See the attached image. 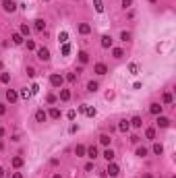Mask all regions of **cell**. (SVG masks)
I'll return each instance as SVG.
<instances>
[{
    "instance_id": "1",
    "label": "cell",
    "mask_w": 176,
    "mask_h": 178,
    "mask_svg": "<svg viewBox=\"0 0 176 178\" xmlns=\"http://www.w3.org/2000/svg\"><path fill=\"white\" fill-rule=\"evenodd\" d=\"M50 83H52V87H62L64 77H62V75H58V73H54V75L50 77Z\"/></svg>"
},
{
    "instance_id": "2",
    "label": "cell",
    "mask_w": 176,
    "mask_h": 178,
    "mask_svg": "<svg viewBox=\"0 0 176 178\" xmlns=\"http://www.w3.org/2000/svg\"><path fill=\"white\" fill-rule=\"evenodd\" d=\"M2 11L4 13H15L17 11V4L13 2V0H2Z\"/></svg>"
},
{
    "instance_id": "3",
    "label": "cell",
    "mask_w": 176,
    "mask_h": 178,
    "mask_svg": "<svg viewBox=\"0 0 176 178\" xmlns=\"http://www.w3.org/2000/svg\"><path fill=\"white\" fill-rule=\"evenodd\" d=\"M37 58L43 60V62H48V60H50V50H48V48H39V50H37Z\"/></svg>"
},
{
    "instance_id": "4",
    "label": "cell",
    "mask_w": 176,
    "mask_h": 178,
    "mask_svg": "<svg viewBox=\"0 0 176 178\" xmlns=\"http://www.w3.org/2000/svg\"><path fill=\"white\" fill-rule=\"evenodd\" d=\"M81 112H83L85 116L93 118V116H95V108H91V106H81Z\"/></svg>"
},
{
    "instance_id": "5",
    "label": "cell",
    "mask_w": 176,
    "mask_h": 178,
    "mask_svg": "<svg viewBox=\"0 0 176 178\" xmlns=\"http://www.w3.org/2000/svg\"><path fill=\"white\" fill-rule=\"evenodd\" d=\"M108 176H118V172H120V168L116 166V164H108Z\"/></svg>"
},
{
    "instance_id": "6",
    "label": "cell",
    "mask_w": 176,
    "mask_h": 178,
    "mask_svg": "<svg viewBox=\"0 0 176 178\" xmlns=\"http://www.w3.org/2000/svg\"><path fill=\"white\" fill-rule=\"evenodd\" d=\"M6 100L13 104V102H17V100H19V93L15 91V89H8V91H6Z\"/></svg>"
},
{
    "instance_id": "7",
    "label": "cell",
    "mask_w": 176,
    "mask_h": 178,
    "mask_svg": "<svg viewBox=\"0 0 176 178\" xmlns=\"http://www.w3.org/2000/svg\"><path fill=\"white\" fill-rule=\"evenodd\" d=\"M95 73H97V75H106V73H108V66H106L104 62H97V64H95Z\"/></svg>"
},
{
    "instance_id": "8",
    "label": "cell",
    "mask_w": 176,
    "mask_h": 178,
    "mask_svg": "<svg viewBox=\"0 0 176 178\" xmlns=\"http://www.w3.org/2000/svg\"><path fill=\"white\" fill-rule=\"evenodd\" d=\"M85 153H87V158H91V160H95V158H97V147H95V145H91V147L87 149Z\"/></svg>"
},
{
    "instance_id": "9",
    "label": "cell",
    "mask_w": 176,
    "mask_h": 178,
    "mask_svg": "<svg viewBox=\"0 0 176 178\" xmlns=\"http://www.w3.org/2000/svg\"><path fill=\"white\" fill-rule=\"evenodd\" d=\"M46 118H48V114L43 112V110H37V112H35V120L37 122H46Z\"/></svg>"
},
{
    "instance_id": "10",
    "label": "cell",
    "mask_w": 176,
    "mask_h": 178,
    "mask_svg": "<svg viewBox=\"0 0 176 178\" xmlns=\"http://www.w3.org/2000/svg\"><path fill=\"white\" fill-rule=\"evenodd\" d=\"M112 46V37L110 35H102V48H110Z\"/></svg>"
},
{
    "instance_id": "11",
    "label": "cell",
    "mask_w": 176,
    "mask_h": 178,
    "mask_svg": "<svg viewBox=\"0 0 176 178\" xmlns=\"http://www.w3.org/2000/svg\"><path fill=\"white\" fill-rule=\"evenodd\" d=\"M128 128H130V122H128V120H122V122L118 124V130H120V132H128Z\"/></svg>"
},
{
    "instance_id": "12",
    "label": "cell",
    "mask_w": 176,
    "mask_h": 178,
    "mask_svg": "<svg viewBox=\"0 0 176 178\" xmlns=\"http://www.w3.org/2000/svg\"><path fill=\"white\" fill-rule=\"evenodd\" d=\"M128 73H130V75H139V64H137V62H130V64H128Z\"/></svg>"
},
{
    "instance_id": "13",
    "label": "cell",
    "mask_w": 176,
    "mask_h": 178,
    "mask_svg": "<svg viewBox=\"0 0 176 178\" xmlns=\"http://www.w3.org/2000/svg\"><path fill=\"white\" fill-rule=\"evenodd\" d=\"M149 112H151V114H156V116H158V114H160V112H162V106H160V104H151V106H149Z\"/></svg>"
},
{
    "instance_id": "14",
    "label": "cell",
    "mask_w": 176,
    "mask_h": 178,
    "mask_svg": "<svg viewBox=\"0 0 176 178\" xmlns=\"http://www.w3.org/2000/svg\"><path fill=\"white\" fill-rule=\"evenodd\" d=\"M89 31H91V25H87V23H81V25H79V33L87 35V33H89Z\"/></svg>"
},
{
    "instance_id": "15",
    "label": "cell",
    "mask_w": 176,
    "mask_h": 178,
    "mask_svg": "<svg viewBox=\"0 0 176 178\" xmlns=\"http://www.w3.org/2000/svg\"><path fill=\"white\" fill-rule=\"evenodd\" d=\"M79 62L87 64V62H89V54H87V52H79Z\"/></svg>"
},
{
    "instance_id": "16",
    "label": "cell",
    "mask_w": 176,
    "mask_h": 178,
    "mask_svg": "<svg viewBox=\"0 0 176 178\" xmlns=\"http://www.w3.org/2000/svg\"><path fill=\"white\" fill-rule=\"evenodd\" d=\"M60 100L62 102H69L71 100V91H69V89H62V91H60Z\"/></svg>"
},
{
    "instance_id": "17",
    "label": "cell",
    "mask_w": 176,
    "mask_h": 178,
    "mask_svg": "<svg viewBox=\"0 0 176 178\" xmlns=\"http://www.w3.org/2000/svg\"><path fill=\"white\" fill-rule=\"evenodd\" d=\"M168 124H170V120H168L166 116H160V118H158V126H162V128H166Z\"/></svg>"
},
{
    "instance_id": "18",
    "label": "cell",
    "mask_w": 176,
    "mask_h": 178,
    "mask_svg": "<svg viewBox=\"0 0 176 178\" xmlns=\"http://www.w3.org/2000/svg\"><path fill=\"white\" fill-rule=\"evenodd\" d=\"M58 41H60V43H67V41H69V33H67V31H60V33H58Z\"/></svg>"
},
{
    "instance_id": "19",
    "label": "cell",
    "mask_w": 176,
    "mask_h": 178,
    "mask_svg": "<svg viewBox=\"0 0 176 178\" xmlns=\"http://www.w3.org/2000/svg\"><path fill=\"white\" fill-rule=\"evenodd\" d=\"M153 153H156V155H162V153H164V145H162V143H156V145H153Z\"/></svg>"
},
{
    "instance_id": "20",
    "label": "cell",
    "mask_w": 176,
    "mask_h": 178,
    "mask_svg": "<svg viewBox=\"0 0 176 178\" xmlns=\"http://www.w3.org/2000/svg\"><path fill=\"white\" fill-rule=\"evenodd\" d=\"M110 141H112V139H110V135H106V132H104V135H100V143H102V145H110Z\"/></svg>"
},
{
    "instance_id": "21",
    "label": "cell",
    "mask_w": 176,
    "mask_h": 178,
    "mask_svg": "<svg viewBox=\"0 0 176 178\" xmlns=\"http://www.w3.org/2000/svg\"><path fill=\"white\" fill-rule=\"evenodd\" d=\"M13 43H17V46L23 43V35H21V33H13Z\"/></svg>"
},
{
    "instance_id": "22",
    "label": "cell",
    "mask_w": 176,
    "mask_h": 178,
    "mask_svg": "<svg viewBox=\"0 0 176 178\" xmlns=\"http://www.w3.org/2000/svg\"><path fill=\"white\" fill-rule=\"evenodd\" d=\"M50 118H54V120L60 118V110H58V108H52V110H50Z\"/></svg>"
},
{
    "instance_id": "23",
    "label": "cell",
    "mask_w": 176,
    "mask_h": 178,
    "mask_svg": "<svg viewBox=\"0 0 176 178\" xmlns=\"http://www.w3.org/2000/svg\"><path fill=\"white\" fill-rule=\"evenodd\" d=\"M104 158H106L108 162H112V160H114V151H112V149H106V151H104Z\"/></svg>"
},
{
    "instance_id": "24",
    "label": "cell",
    "mask_w": 176,
    "mask_h": 178,
    "mask_svg": "<svg viewBox=\"0 0 176 178\" xmlns=\"http://www.w3.org/2000/svg\"><path fill=\"white\" fill-rule=\"evenodd\" d=\"M93 6H95L97 13H104V2H102V0H93Z\"/></svg>"
},
{
    "instance_id": "25",
    "label": "cell",
    "mask_w": 176,
    "mask_h": 178,
    "mask_svg": "<svg viewBox=\"0 0 176 178\" xmlns=\"http://www.w3.org/2000/svg\"><path fill=\"white\" fill-rule=\"evenodd\" d=\"M130 126H137V128H139V126H143V120H141L139 116H135L133 120H130Z\"/></svg>"
},
{
    "instance_id": "26",
    "label": "cell",
    "mask_w": 176,
    "mask_h": 178,
    "mask_svg": "<svg viewBox=\"0 0 176 178\" xmlns=\"http://www.w3.org/2000/svg\"><path fill=\"white\" fill-rule=\"evenodd\" d=\"M85 151H87V149H85L83 145H77V147H75V153H77V158H81V155H85Z\"/></svg>"
},
{
    "instance_id": "27",
    "label": "cell",
    "mask_w": 176,
    "mask_h": 178,
    "mask_svg": "<svg viewBox=\"0 0 176 178\" xmlns=\"http://www.w3.org/2000/svg\"><path fill=\"white\" fill-rule=\"evenodd\" d=\"M19 95L23 97V100H29V97H31V91H29V89L25 87V89H21V93H19Z\"/></svg>"
},
{
    "instance_id": "28",
    "label": "cell",
    "mask_w": 176,
    "mask_h": 178,
    "mask_svg": "<svg viewBox=\"0 0 176 178\" xmlns=\"http://www.w3.org/2000/svg\"><path fill=\"white\" fill-rule=\"evenodd\" d=\"M23 166V158H13V168H21Z\"/></svg>"
},
{
    "instance_id": "29",
    "label": "cell",
    "mask_w": 176,
    "mask_h": 178,
    "mask_svg": "<svg viewBox=\"0 0 176 178\" xmlns=\"http://www.w3.org/2000/svg\"><path fill=\"white\" fill-rule=\"evenodd\" d=\"M43 27H46V23H43L41 19H37V21H35V29H37V31H43Z\"/></svg>"
},
{
    "instance_id": "30",
    "label": "cell",
    "mask_w": 176,
    "mask_h": 178,
    "mask_svg": "<svg viewBox=\"0 0 176 178\" xmlns=\"http://www.w3.org/2000/svg\"><path fill=\"white\" fill-rule=\"evenodd\" d=\"M29 31H31V29H29V25H27V23L21 25V35H29Z\"/></svg>"
},
{
    "instance_id": "31",
    "label": "cell",
    "mask_w": 176,
    "mask_h": 178,
    "mask_svg": "<svg viewBox=\"0 0 176 178\" xmlns=\"http://www.w3.org/2000/svg\"><path fill=\"white\" fill-rule=\"evenodd\" d=\"M145 137H147V139H156V130H153V128H147V130H145Z\"/></svg>"
},
{
    "instance_id": "32",
    "label": "cell",
    "mask_w": 176,
    "mask_h": 178,
    "mask_svg": "<svg viewBox=\"0 0 176 178\" xmlns=\"http://www.w3.org/2000/svg\"><path fill=\"white\" fill-rule=\"evenodd\" d=\"M97 87H100V85H97L95 81H91L89 85H87V89H89V91H91V93H93V91H97Z\"/></svg>"
},
{
    "instance_id": "33",
    "label": "cell",
    "mask_w": 176,
    "mask_h": 178,
    "mask_svg": "<svg viewBox=\"0 0 176 178\" xmlns=\"http://www.w3.org/2000/svg\"><path fill=\"white\" fill-rule=\"evenodd\" d=\"M69 54H71V46L64 43V46H62V56H69Z\"/></svg>"
},
{
    "instance_id": "34",
    "label": "cell",
    "mask_w": 176,
    "mask_h": 178,
    "mask_svg": "<svg viewBox=\"0 0 176 178\" xmlns=\"http://www.w3.org/2000/svg\"><path fill=\"white\" fill-rule=\"evenodd\" d=\"M112 54H114V58H122V56H124V52H122L120 48H114V52H112Z\"/></svg>"
},
{
    "instance_id": "35",
    "label": "cell",
    "mask_w": 176,
    "mask_h": 178,
    "mask_svg": "<svg viewBox=\"0 0 176 178\" xmlns=\"http://www.w3.org/2000/svg\"><path fill=\"white\" fill-rule=\"evenodd\" d=\"M0 81H2V83H8V81H11V75H8V73H2V75H0Z\"/></svg>"
},
{
    "instance_id": "36",
    "label": "cell",
    "mask_w": 176,
    "mask_h": 178,
    "mask_svg": "<svg viewBox=\"0 0 176 178\" xmlns=\"http://www.w3.org/2000/svg\"><path fill=\"white\" fill-rule=\"evenodd\" d=\"M137 155H139V158H145V155H147V149H145V147H139V149H137Z\"/></svg>"
},
{
    "instance_id": "37",
    "label": "cell",
    "mask_w": 176,
    "mask_h": 178,
    "mask_svg": "<svg viewBox=\"0 0 176 178\" xmlns=\"http://www.w3.org/2000/svg\"><path fill=\"white\" fill-rule=\"evenodd\" d=\"M120 39H122V41H128V39H130V33H128V31H122V33H120Z\"/></svg>"
},
{
    "instance_id": "38",
    "label": "cell",
    "mask_w": 176,
    "mask_h": 178,
    "mask_svg": "<svg viewBox=\"0 0 176 178\" xmlns=\"http://www.w3.org/2000/svg\"><path fill=\"white\" fill-rule=\"evenodd\" d=\"M29 91H31V95H33V93H37V91H39V85H37V83H33V85L29 87Z\"/></svg>"
},
{
    "instance_id": "39",
    "label": "cell",
    "mask_w": 176,
    "mask_h": 178,
    "mask_svg": "<svg viewBox=\"0 0 176 178\" xmlns=\"http://www.w3.org/2000/svg\"><path fill=\"white\" fill-rule=\"evenodd\" d=\"M75 116H77L75 110H69V112H67V118H69V120H75Z\"/></svg>"
},
{
    "instance_id": "40",
    "label": "cell",
    "mask_w": 176,
    "mask_h": 178,
    "mask_svg": "<svg viewBox=\"0 0 176 178\" xmlns=\"http://www.w3.org/2000/svg\"><path fill=\"white\" fill-rule=\"evenodd\" d=\"M67 79H69L71 83H75V81H77V73H69V77H67Z\"/></svg>"
},
{
    "instance_id": "41",
    "label": "cell",
    "mask_w": 176,
    "mask_h": 178,
    "mask_svg": "<svg viewBox=\"0 0 176 178\" xmlns=\"http://www.w3.org/2000/svg\"><path fill=\"white\" fill-rule=\"evenodd\" d=\"M27 75L29 77H35V69H33V66H27Z\"/></svg>"
},
{
    "instance_id": "42",
    "label": "cell",
    "mask_w": 176,
    "mask_h": 178,
    "mask_svg": "<svg viewBox=\"0 0 176 178\" xmlns=\"http://www.w3.org/2000/svg\"><path fill=\"white\" fill-rule=\"evenodd\" d=\"M172 102V95L170 93H164V104H170Z\"/></svg>"
},
{
    "instance_id": "43",
    "label": "cell",
    "mask_w": 176,
    "mask_h": 178,
    "mask_svg": "<svg viewBox=\"0 0 176 178\" xmlns=\"http://www.w3.org/2000/svg\"><path fill=\"white\" fill-rule=\"evenodd\" d=\"M27 50H35V43L31 39H27Z\"/></svg>"
},
{
    "instance_id": "44",
    "label": "cell",
    "mask_w": 176,
    "mask_h": 178,
    "mask_svg": "<svg viewBox=\"0 0 176 178\" xmlns=\"http://www.w3.org/2000/svg\"><path fill=\"white\" fill-rule=\"evenodd\" d=\"M130 4H133V0H122V6H124V8H128Z\"/></svg>"
},
{
    "instance_id": "45",
    "label": "cell",
    "mask_w": 176,
    "mask_h": 178,
    "mask_svg": "<svg viewBox=\"0 0 176 178\" xmlns=\"http://www.w3.org/2000/svg\"><path fill=\"white\" fill-rule=\"evenodd\" d=\"M48 104H56V95L50 93V95H48Z\"/></svg>"
},
{
    "instance_id": "46",
    "label": "cell",
    "mask_w": 176,
    "mask_h": 178,
    "mask_svg": "<svg viewBox=\"0 0 176 178\" xmlns=\"http://www.w3.org/2000/svg\"><path fill=\"white\" fill-rule=\"evenodd\" d=\"M4 112H6V106H2V104H0V116H2Z\"/></svg>"
},
{
    "instance_id": "47",
    "label": "cell",
    "mask_w": 176,
    "mask_h": 178,
    "mask_svg": "<svg viewBox=\"0 0 176 178\" xmlns=\"http://www.w3.org/2000/svg\"><path fill=\"white\" fill-rule=\"evenodd\" d=\"M13 178H23V176H21L19 172H15V174H13Z\"/></svg>"
},
{
    "instance_id": "48",
    "label": "cell",
    "mask_w": 176,
    "mask_h": 178,
    "mask_svg": "<svg viewBox=\"0 0 176 178\" xmlns=\"http://www.w3.org/2000/svg\"><path fill=\"white\" fill-rule=\"evenodd\" d=\"M0 137H4V128L2 126H0Z\"/></svg>"
},
{
    "instance_id": "49",
    "label": "cell",
    "mask_w": 176,
    "mask_h": 178,
    "mask_svg": "<svg viewBox=\"0 0 176 178\" xmlns=\"http://www.w3.org/2000/svg\"><path fill=\"white\" fill-rule=\"evenodd\" d=\"M2 174H4V170H2V168H0V178H2Z\"/></svg>"
},
{
    "instance_id": "50",
    "label": "cell",
    "mask_w": 176,
    "mask_h": 178,
    "mask_svg": "<svg viewBox=\"0 0 176 178\" xmlns=\"http://www.w3.org/2000/svg\"><path fill=\"white\" fill-rule=\"evenodd\" d=\"M143 178H151V174H145V176H143Z\"/></svg>"
},
{
    "instance_id": "51",
    "label": "cell",
    "mask_w": 176,
    "mask_h": 178,
    "mask_svg": "<svg viewBox=\"0 0 176 178\" xmlns=\"http://www.w3.org/2000/svg\"><path fill=\"white\" fill-rule=\"evenodd\" d=\"M54 178H60V174H54Z\"/></svg>"
},
{
    "instance_id": "52",
    "label": "cell",
    "mask_w": 176,
    "mask_h": 178,
    "mask_svg": "<svg viewBox=\"0 0 176 178\" xmlns=\"http://www.w3.org/2000/svg\"><path fill=\"white\" fill-rule=\"evenodd\" d=\"M149 2H158V0H149Z\"/></svg>"
},
{
    "instance_id": "53",
    "label": "cell",
    "mask_w": 176,
    "mask_h": 178,
    "mask_svg": "<svg viewBox=\"0 0 176 178\" xmlns=\"http://www.w3.org/2000/svg\"><path fill=\"white\" fill-rule=\"evenodd\" d=\"M43 2H50V0H43Z\"/></svg>"
}]
</instances>
